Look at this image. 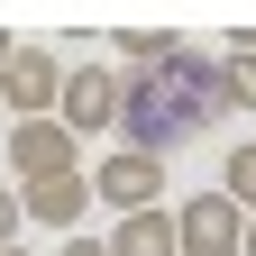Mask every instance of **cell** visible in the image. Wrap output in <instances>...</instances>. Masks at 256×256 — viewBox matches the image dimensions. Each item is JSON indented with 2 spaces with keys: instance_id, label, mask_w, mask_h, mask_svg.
Instances as JSON below:
<instances>
[{
  "instance_id": "obj_13",
  "label": "cell",
  "mask_w": 256,
  "mask_h": 256,
  "mask_svg": "<svg viewBox=\"0 0 256 256\" xmlns=\"http://www.w3.org/2000/svg\"><path fill=\"white\" fill-rule=\"evenodd\" d=\"M238 256H256V210H247V229H238Z\"/></svg>"
},
{
  "instance_id": "obj_3",
  "label": "cell",
  "mask_w": 256,
  "mask_h": 256,
  "mask_svg": "<svg viewBox=\"0 0 256 256\" xmlns=\"http://www.w3.org/2000/svg\"><path fill=\"white\" fill-rule=\"evenodd\" d=\"M174 210V256H238V229H247V210L229 202V192H192V202H165Z\"/></svg>"
},
{
  "instance_id": "obj_8",
  "label": "cell",
  "mask_w": 256,
  "mask_h": 256,
  "mask_svg": "<svg viewBox=\"0 0 256 256\" xmlns=\"http://www.w3.org/2000/svg\"><path fill=\"white\" fill-rule=\"evenodd\" d=\"M101 247H110V256H174V210H165V202H156V210H128Z\"/></svg>"
},
{
  "instance_id": "obj_6",
  "label": "cell",
  "mask_w": 256,
  "mask_h": 256,
  "mask_svg": "<svg viewBox=\"0 0 256 256\" xmlns=\"http://www.w3.org/2000/svg\"><path fill=\"white\" fill-rule=\"evenodd\" d=\"M0 146H10V174H18V183H46V174H74V165H82V146L64 138L55 119H10Z\"/></svg>"
},
{
  "instance_id": "obj_9",
  "label": "cell",
  "mask_w": 256,
  "mask_h": 256,
  "mask_svg": "<svg viewBox=\"0 0 256 256\" xmlns=\"http://www.w3.org/2000/svg\"><path fill=\"white\" fill-rule=\"evenodd\" d=\"M183 37H174V28H119V37H110V55H128L119 64V74H156V64H165Z\"/></svg>"
},
{
  "instance_id": "obj_16",
  "label": "cell",
  "mask_w": 256,
  "mask_h": 256,
  "mask_svg": "<svg viewBox=\"0 0 256 256\" xmlns=\"http://www.w3.org/2000/svg\"><path fill=\"white\" fill-rule=\"evenodd\" d=\"M0 128H10V110H0Z\"/></svg>"
},
{
  "instance_id": "obj_11",
  "label": "cell",
  "mask_w": 256,
  "mask_h": 256,
  "mask_svg": "<svg viewBox=\"0 0 256 256\" xmlns=\"http://www.w3.org/2000/svg\"><path fill=\"white\" fill-rule=\"evenodd\" d=\"M18 229H28L18 220V183H0V247H18Z\"/></svg>"
},
{
  "instance_id": "obj_10",
  "label": "cell",
  "mask_w": 256,
  "mask_h": 256,
  "mask_svg": "<svg viewBox=\"0 0 256 256\" xmlns=\"http://www.w3.org/2000/svg\"><path fill=\"white\" fill-rule=\"evenodd\" d=\"M220 192H229L238 210H256V138H238L229 156H220Z\"/></svg>"
},
{
  "instance_id": "obj_5",
  "label": "cell",
  "mask_w": 256,
  "mask_h": 256,
  "mask_svg": "<svg viewBox=\"0 0 256 256\" xmlns=\"http://www.w3.org/2000/svg\"><path fill=\"white\" fill-rule=\"evenodd\" d=\"M55 92H64V64L46 46H10V64H0V110L10 119H55Z\"/></svg>"
},
{
  "instance_id": "obj_14",
  "label": "cell",
  "mask_w": 256,
  "mask_h": 256,
  "mask_svg": "<svg viewBox=\"0 0 256 256\" xmlns=\"http://www.w3.org/2000/svg\"><path fill=\"white\" fill-rule=\"evenodd\" d=\"M10 46H18V37H10V28H0V64H10Z\"/></svg>"
},
{
  "instance_id": "obj_4",
  "label": "cell",
  "mask_w": 256,
  "mask_h": 256,
  "mask_svg": "<svg viewBox=\"0 0 256 256\" xmlns=\"http://www.w3.org/2000/svg\"><path fill=\"white\" fill-rule=\"evenodd\" d=\"M82 183H92V202H110L119 220L165 202V165H156V156H128V146H110L101 165H82Z\"/></svg>"
},
{
  "instance_id": "obj_1",
  "label": "cell",
  "mask_w": 256,
  "mask_h": 256,
  "mask_svg": "<svg viewBox=\"0 0 256 256\" xmlns=\"http://www.w3.org/2000/svg\"><path fill=\"white\" fill-rule=\"evenodd\" d=\"M210 119H229V110H220V55H202V46H174L156 74H119L110 138L128 156H156V165H165V156L183 138H202Z\"/></svg>"
},
{
  "instance_id": "obj_7",
  "label": "cell",
  "mask_w": 256,
  "mask_h": 256,
  "mask_svg": "<svg viewBox=\"0 0 256 256\" xmlns=\"http://www.w3.org/2000/svg\"><path fill=\"white\" fill-rule=\"evenodd\" d=\"M82 210H92L82 165H74V174H46V183H18V220H37V229H55V238H74Z\"/></svg>"
},
{
  "instance_id": "obj_15",
  "label": "cell",
  "mask_w": 256,
  "mask_h": 256,
  "mask_svg": "<svg viewBox=\"0 0 256 256\" xmlns=\"http://www.w3.org/2000/svg\"><path fill=\"white\" fill-rule=\"evenodd\" d=\"M0 256H28V247H0Z\"/></svg>"
},
{
  "instance_id": "obj_12",
  "label": "cell",
  "mask_w": 256,
  "mask_h": 256,
  "mask_svg": "<svg viewBox=\"0 0 256 256\" xmlns=\"http://www.w3.org/2000/svg\"><path fill=\"white\" fill-rule=\"evenodd\" d=\"M55 256H110V247H101V238H82V229H74V238H55Z\"/></svg>"
},
{
  "instance_id": "obj_2",
  "label": "cell",
  "mask_w": 256,
  "mask_h": 256,
  "mask_svg": "<svg viewBox=\"0 0 256 256\" xmlns=\"http://www.w3.org/2000/svg\"><path fill=\"white\" fill-rule=\"evenodd\" d=\"M119 119V64H64V92H55V128L64 138H110Z\"/></svg>"
}]
</instances>
